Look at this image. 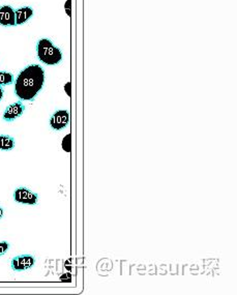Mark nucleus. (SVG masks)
I'll return each mask as SVG.
<instances>
[{
	"label": "nucleus",
	"mask_w": 237,
	"mask_h": 295,
	"mask_svg": "<svg viewBox=\"0 0 237 295\" xmlns=\"http://www.w3.org/2000/svg\"><path fill=\"white\" fill-rule=\"evenodd\" d=\"M45 83V71L39 65H31L23 70L15 82V93L21 101H32L42 90Z\"/></svg>",
	"instance_id": "1"
},
{
	"label": "nucleus",
	"mask_w": 237,
	"mask_h": 295,
	"mask_svg": "<svg viewBox=\"0 0 237 295\" xmlns=\"http://www.w3.org/2000/svg\"><path fill=\"white\" fill-rule=\"evenodd\" d=\"M37 53L39 59L47 66H56L62 60L60 49L55 47L48 39H42L38 42Z\"/></svg>",
	"instance_id": "2"
},
{
	"label": "nucleus",
	"mask_w": 237,
	"mask_h": 295,
	"mask_svg": "<svg viewBox=\"0 0 237 295\" xmlns=\"http://www.w3.org/2000/svg\"><path fill=\"white\" fill-rule=\"evenodd\" d=\"M14 199L17 203L35 205L38 204L39 196L26 188H19L14 193Z\"/></svg>",
	"instance_id": "3"
},
{
	"label": "nucleus",
	"mask_w": 237,
	"mask_h": 295,
	"mask_svg": "<svg viewBox=\"0 0 237 295\" xmlns=\"http://www.w3.org/2000/svg\"><path fill=\"white\" fill-rule=\"evenodd\" d=\"M35 264L34 257L31 255H21L13 258L10 261V266L15 272H24L30 269Z\"/></svg>",
	"instance_id": "4"
},
{
	"label": "nucleus",
	"mask_w": 237,
	"mask_h": 295,
	"mask_svg": "<svg viewBox=\"0 0 237 295\" xmlns=\"http://www.w3.org/2000/svg\"><path fill=\"white\" fill-rule=\"evenodd\" d=\"M68 121L69 113L66 110H58L52 115L50 119V126L54 131H60L68 125Z\"/></svg>",
	"instance_id": "5"
},
{
	"label": "nucleus",
	"mask_w": 237,
	"mask_h": 295,
	"mask_svg": "<svg viewBox=\"0 0 237 295\" xmlns=\"http://www.w3.org/2000/svg\"><path fill=\"white\" fill-rule=\"evenodd\" d=\"M24 111H25V106L23 105V103L21 101L16 102L14 104L9 105L5 109V111L3 113V120L7 122L14 121L18 117H20Z\"/></svg>",
	"instance_id": "6"
},
{
	"label": "nucleus",
	"mask_w": 237,
	"mask_h": 295,
	"mask_svg": "<svg viewBox=\"0 0 237 295\" xmlns=\"http://www.w3.org/2000/svg\"><path fill=\"white\" fill-rule=\"evenodd\" d=\"M0 25L2 26H16L15 10L9 5L0 7Z\"/></svg>",
	"instance_id": "7"
},
{
	"label": "nucleus",
	"mask_w": 237,
	"mask_h": 295,
	"mask_svg": "<svg viewBox=\"0 0 237 295\" xmlns=\"http://www.w3.org/2000/svg\"><path fill=\"white\" fill-rule=\"evenodd\" d=\"M15 16L16 25H22V24L26 23L33 16V9L29 6L20 7L15 10Z\"/></svg>",
	"instance_id": "8"
},
{
	"label": "nucleus",
	"mask_w": 237,
	"mask_h": 295,
	"mask_svg": "<svg viewBox=\"0 0 237 295\" xmlns=\"http://www.w3.org/2000/svg\"><path fill=\"white\" fill-rule=\"evenodd\" d=\"M15 139L8 135H0V150L8 151L14 149Z\"/></svg>",
	"instance_id": "9"
},
{
	"label": "nucleus",
	"mask_w": 237,
	"mask_h": 295,
	"mask_svg": "<svg viewBox=\"0 0 237 295\" xmlns=\"http://www.w3.org/2000/svg\"><path fill=\"white\" fill-rule=\"evenodd\" d=\"M14 83L13 74L7 72H0V86L10 85Z\"/></svg>",
	"instance_id": "10"
},
{
	"label": "nucleus",
	"mask_w": 237,
	"mask_h": 295,
	"mask_svg": "<svg viewBox=\"0 0 237 295\" xmlns=\"http://www.w3.org/2000/svg\"><path fill=\"white\" fill-rule=\"evenodd\" d=\"M9 249V243L6 241H1L0 242V256L4 255Z\"/></svg>",
	"instance_id": "11"
},
{
	"label": "nucleus",
	"mask_w": 237,
	"mask_h": 295,
	"mask_svg": "<svg viewBox=\"0 0 237 295\" xmlns=\"http://www.w3.org/2000/svg\"><path fill=\"white\" fill-rule=\"evenodd\" d=\"M2 97H3V89H2L1 86H0V101L2 100Z\"/></svg>",
	"instance_id": "12"
},
{
	"label": "nucleus",
	"mask_w": 237,
	"mask_h": 295,
	"mask_svg": "<svg viewBox=\"0 0 237 295\" xmlns=\"http://www.w3.org/2000/svg\"><path fill=\"white\" fill-rule=\"evenodd\" d=\"M3 214H4L3 208H2V207H0V219H2V217H3Z\"/></svg>",
	"instance_id": "13"
}]
</instances>
